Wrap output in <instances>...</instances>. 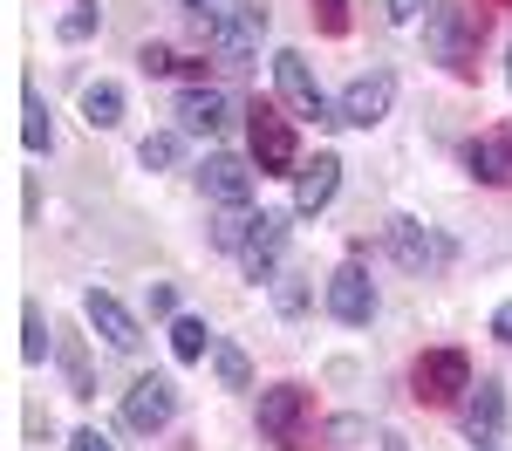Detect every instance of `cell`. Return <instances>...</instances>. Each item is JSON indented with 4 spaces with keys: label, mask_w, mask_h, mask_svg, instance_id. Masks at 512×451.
Returning <instances> with one entry per match:
<instances>
[{
    "label": "cell",
    "mask_w": 512,
    "mask_h": 451,
    "mask_svg": "<svg viewBox=\"0 0 512 451\" xmlns=\"http://www.w3.org/2000/svg\"><path fill=\"white\" fill-rule=\"evenodd\" d=\"M192 21H198V41H205V55H212V62L246 69L274 14H267V0H212L205 14H192Z\"/></svg>",
    "instance_id": "6da1fadb"
},
{
    "label": "cell",
    "mask_w": 512,
    "mask_h": 451,
    "mask_svg": "<svg viewBox=\"0 0 512 451\" xmlns=\"http://www.w3.org/2000/svg\"><path fill=\"white\" fill-rule=\"evenodd\" d=\"M478 35H485V21H478L472 7H458V0H437L431 14H424V41H431V55L451 69V76H478Z\"/></svg>",
    "instance_id": "7a4b0ae2"
},
{
    "label": "cell",
    "mask_w": 512,
    "mask_h": 451,
    "mask_svg": "<svg viewBox=\"0 0 512 451\" xmlns=\"http://www.w3.org/2000/svg\"><path fill=\"white\" fill-rule=\"evenodd\" d=\"M260 438L274 451H315V397L301 383L260 390Z\"/></svg>",
    "instance_id": "3957f363"
},
{
    "label": "cell",
    "mask_w": 512,
    "mask_h": 451,
    "mask_svg": "<svg viewBox=\"0 0 512 451\" xmlns=\"http://www.w3.org/2000/svg\"><path fill=\"white\" fill-rule=\"evenodd\" d=\"M246 137H253V164H260V178H294V171H301L294 117H287L280 103H253V110H246Z\"/></svg>",
    "instance_id": "277c9868"
},
{
    "label": "cell",
    "mask_w": 512,
    "mask_h": 451,
    "mask_svg": "<svg viewBox=\"0 0 512 451\" xmlns=\"http://www.w3.org/2000/svg\"><path fill=\"white\" fill-rule=\"evenodd\" d=\"M274 89H280V103H287L294 117L335 123V103L321 96V82H315V69H308V55H301V48H274Z\"/></svg>",
    "instance_id": "5b68a950"
},
{
    "label": "cell",
    "mask_w": 512,
    "mask_h": 451,
    "mask_svg": "<svg viewBox=\"0 0 512 451\" xmlns=\"http://www.w3.org/2000/svg\"><path fill=\"white\" fill-rule=\"evenodd\" d=\"M410 383H417V404H458L472 390V356L465 349H431V356H417Z\"/></svg>",
    "instance_id": "8992f818"
},
{
    "label": "cell",
    "mask_w": 512,
    "mask_h": 451,
    "mask_svg": "<svg viewBox=\"0 0 512 451\" xmlns=\"http://www.w3.org/2000/svg\"><path fill=\"white\" fill-rule=\"evenodd\" d=\"M396 103V76L390 69H369V76H355L342 96H335V123H349V130H376V123L390 117Z\"/></svg>",
    "instance_id": "52a82bcc"
},
{
    "label": "cell",
    "mask_w": 512,
    "mask_h": 451,
    "mask_svg": "<svg viewBox=\"0 0 512 451\" xmlns=\"http://www.w3.org/2000/svg\"><path fill=\"white\" fill-rule=\"evenodd\" d=\"M178 417V383L171 376H137L130 397H123V424L130 431H164Z\"/></svg>",
    "instance_id": "ba28073f"
},
{
    "label": "cell",
    "mask_w": 512,
    "mask_h": 451,
    "mask_svg": "<svg viewBox=\"0 0 512 451\" xmlns=\"http://www.w3.org/2000/svg\"><path fill=\"white\" fill-rule=\"evenodd\" d=\"M328 315H335V322H349V328L376 322V287H369V274H362L355 260L328 274Z\"/></svg>",
    "instance_id": "9c48e42d"
},
{
    "label": "cell",
    "mask_w": 512,
    "mask_h": 451,
    "mask_svg": "<svg viewBox=\"0 0 512 451\" xmlns=\"http://www.w3.org/2000/svg\"><path fill=\"white\" fill-rule=\"evenodd\" d=\"M465 438L472 445H499L506 438V383L499 376H478L472 397H465Z\"/></svg>",
    "instance_id": "30bf717a"
},
{
    "label": "cell",
    "mask_w": 512,
    "mask_h": 451,
    "mask_svg": "<svg viewBox=\"0 0 512 451\" xmlns=\"http://www.w3.org/2000/svg\"><path fill=\"white\" fill-rule=\"evenodd\" d=\"M390 253H396V267L431 274V267L451 260V240H437L431 226H417V219H390Z\"/></svg>",
    "instance_id": "8fae6325"
},
{
    "label": "cell",
    "mask_w": 512,
    "mask_h": 451,
    "mask_svg": "<svg viewBox=\"0 0 512 451\" xmlns=\"http://www.w3.org/2000/svg\"><path fill=\"white\" fill-rule=\"evenodd\" d=\"M280 253H287V212H260V219H253V240L239 246V267H246V281H274Z\"/></svg>",
    "instance_id": "7c38bea8"
},
{
    "label": "cell",
    "mask_w": 512,
    "mask_h": 451,
    "mask_svg": "<svg viewBox=\"0 0 512 451\" xmlns=\"http://www.w3.org/2000/svg\"><path fill=\"white\" fill-rule=\"evenodd\" d=\"M82 315H89V328H96V335H103L110 349H123V356H130V349L144 342V328H137V315L123 308L117 294H103V287H89V294H82Z\"/></svg>",
    "instance_id": "4fadbf2b"
},
{
    "label": "cell",
    "mask_w": 512,
    "mask_h": 451,
    "mask_svg": "<svg viewBox=\"0 0 512 451\" xmlns=\"http://www.w3.org/2000/svg\"><path fill=\"white\" fill-rule=\"evenodd\" d=\"M335 185H342V158H335V151H315V158H308L301 171H294V212H301V219L328 212Z\"/></svg>",
    "instance_id": "5bb4252c"
},
{
    "label": "cell",
    "mask_w": 512,
    "mask_h": 451,
    "mask_svg": "<svg viewBox=\"0 0 512 451\" xmlns=\"http://www.w3.org/2000/svg\"><path fill=\"white\" fill-rule=\"evenodd\" d=\"M178 117H185V130H198V137H219L226 123H233V96L226 89H178Z\"/></svg>",
    "instance_id": "9a60e30c"
},
{
    "label": "cell",
    "mask_w": 512,
    "mask_h": 451,
    "mask_svg": "<svg viewBox=\"0 0 512 451\" xmlns=\"http://www.w3.org/2000/svg\"><path fill=\"white\" fill-rule=\"evenodd\" d=\"M198 185H205V199H212V205H246V199H253V171H246L239 158H226V151L198 164Z\"/></svg>",
    "instance_id": "2e32d148"
},
{
    "label": "cell",
    "mask_w": 512,
    "mask_h": 451,
    "mask_svg": "<svg viewBox=\"0 0 512 451\" xmlns=\"http://www.w3.org/2000/svg\"><path fill=\"white\" fill-rule=\"evenodd\" d=\"M465 171H472L478 185H512V137L506 130L472 137V144H465Z\"/></svg>",
    "instance_id": "e0dca14e"
},
{
    "label": "cell",
    "mask_w": 512,
    "mask_h": 451,
    "mask_svg": "<svg viewBox=\"0 0 512 451\" xmlns=\"http://www.w3.org/2000/svg\"><path fill=\"white\" fill-rule=\"evenodd\" d=\"M82 123H89V130H117L123 123V89L117 82H89V89H82Z\"/></svg>",
    "instance_id": "ac0fdd59"
},
{
    "label": "cell",
    "mask_w": 512,
    "mask_h": 451,
    "mask_svg": "<svg viewBox=\"0 0 512 451\" xmlns=\"http://www.w3.org/2000/svg\"><path fill=\"white\" fill-rule=\"evenodd\" d=\"M212 342H219V335L198 322V315H171V356H178V363H205Z\"/></svg>",
    "instance_id": "d6986e66"
},
{
    "label": "cell",
    "mask_w": 512,
    "mask_h": 451,
    "mask_svg": "<svg viewBox=\"0 0 512 451\" xmlns=\"http://www.w3.org/2000/svg\"><path fill=\"white\" fill-rule=\"evenodd\" d=\"M253 219H260V212H246V205H219V219H212V246H219V253H239V246L253 240Z\"/></svg>",
    "instance_id": "ffe728a7"
},
{
    "label": "cell",
    "mask_w": 512,
    "mask_h": 451,
    "mask_svg": "<svg viewBox=\"0 0 512 451\" xmlns=\"http://www.w3.org/2000/svg\"><path fill=\"white\" fill-rule=\"evenodd\" d=\"M212 369H219V390H253V363L239 342H212Z\"/></svg>",
    "instance_id": "44dd1931"
},
{
    "label": "cell",
    "mask_w": 512,
    "mask_h": 451,
    "mask_svg": "<svg viewBox=\"0 0 512 451\" xmlns=\"http://www.w3.org/2000/svg\"><path fill=\"white\" fill-rule=\"evenodd\" d=\"M48 349H55V328H48V315H41V301H28V308H21V356L41 363Z\"/></svg>",
    "instance_id": "7402d4cb"
},
{
    "label": "cell",
    "mask_w": 512,
    "mask_h": 451,
    "mask_svg": "<svg viewBox=\"0 0 512 451\" xmlns=\"http://www.w3.org/2000/svg\"><path fill=\"white\" fill-rule=\"evenodd\" d=\"M21 137H28V151H48V144H55V123H48V103H41V89H28V96H21Z\"/></svg>",
    "instance_id": "603a6c76"
},
{
    "label": "cell",
    "mask_w": 512,
    "mask_h": 451,
    "mask_svg": "<svg viewBox=\"0 0 512 451\" xmlns=\"http://www.w3.org/2000/svg\"><path fill=\"white\" fill-rule=\"evenodd\" d=\"M96 28H103V7H96V0H76V7L55 21V35H62V41H89Z\"/></svg>",
    "instance_id": "cb8c5ba5"
},
{
    "label": "cell",
    "mask_w": 512,
    "mask_h": 451,
    "mask_svg": "<svg viewBox=\"0 0 512 451\" xmlns=\"http://www.w3.org/2000/svg\"><path fill=\"white\" fill-rule=\"evenodd\" d=\"M137 164H144V171H171V164H178V137H171V130H151V137L137 144Z\"/></svg>",
    "instance_id": "d4e9b609"
},
{
    "label": "cell",
    "mask_w": 512,
    "mask_h": 451,
    "mask_svg": "<svg viewBox=\"0 0 512 451\" xmlns=\"http://www.w3.org/2000/svg\"><path fill=\"white\" fill-rule=\"evenodd\" d=\"M274 308L280 315H301V308H308V281H301V274H280L274 281Z\"/></svg>",
    "instance_id": "484cf974"
},
{
    "label": "cell",
    "mask_w": 512,
    "mask_h": 451,
    "mask_svg": "<svg viewBox=\"0 0 512 451\" xmlns=\"http://www.w3.org/2000/svg\"><path fill=\"white\" fill-rule=\"evenodd\" d=\"M315 28L321 35H349V0H315Z\"/></svg>",
    "instance_id": "4316f807"
},
{
    "label": "cell",
    "mask_w": 512,
    "mask_h": 451,
    "mask_svg": "<svg viewBox=\"0 0 512 451\" xmlns=\"http://www.w3.org/2000/svg\"><path fill=\"white\" fill-rule=\"evenodd\" d=\"M137 69H144V76H171V69H178V55H171L164 41H144V48H137Z\"/></svg>",
    "instance_id": "83f0119b"
},
{
    "label": "cell",
    "mask_w": 512,
    "mask_h": 451,
    "mask_svg": "<svg viewBox=\"0 0 512 451\" xmlns=\"http://www.w3.org/2000/svg\"><path fill=\"white\" fill-rule=\"evenodd\" d=\"M321 438H328V445H362V438H369V424H362V417H328V431H321Z\"/></svg>",
    "instance_id": "f1b7e54d"
},
{
    "label": "cell",
    "mask_w": 512,
    "mask_h": 451,
    "mask_svg": "<svg viewBox=\"0 0 512 451\" xmlns=\"http://www.w3.org/2000/svg\"><path fill=\"white\" fill-rule=\"evenodd\" d=\"M62 363H69V390H76V397H89V356L69 342V349H62Z\"/></svg>",
    "instance_id": "f546056e"
},
{
    "label": "cell",
    "mask_w": 512,
    "mask_h": 451,
    "mask_svg": "<svg viewBox=\"0 0 512 451\" xmlns=\"http://www.w3.org/2000/svg\"><path fill=\"white\" fill-rule=\"evenodd\" d=\"M437 0H390V21L396 28H410V21H417V14H431Z\"/></svg>",
    "instance_id": "4dcf8cb0"
},
{
    "label": "cell",
    "mask_w": 512,
    "mask_h": 451,
    "mask_svg": "<svg viewBox=\"0 0 512 451\" xmlns=\"http://www.w3.org/2000/svg\"><path fill=\"white\" fill-rule=\"evenodd\" d=\"M151 315H178V287L171 281H151Z\"/></svg>",
    "instance_id": "1f68e13d"
},
{
    "label": "cell",
    "mask_w": 512,
    "mask_h": 451,
    "mask_svg": "<svg viewBox=\"0 0 512 451\" xmlns=\"http://www.w3.org/2000/svg\"><path fill=\"white\" fill-rule=\"evenodd\" d=\"M69 451H117V445H110V438L89 424V431H76V438H69Z\"/></svg>",
    "instance_id": "d6a6232c"
},
{
    "label": "cell",
    "mask_w": 512,
    "mask_h": 451,
    "mask_svg": "<svg viewBox=\"0 0 512 451\" xmlns=\"http://www.w3.org/2000/svg\"><path fill=\"white\" fill-rule=\"evenodd\" d=\"M492 335L512 349V301H499V308H492Z\"/></svg>",
    "instance_id": "836d02e7"
},
{
    "label": "cell",
    "mask_w": 512,
    "mask_h": 451,
    "mask_svg": "<svg viewBox=\"0 0 512 451\" xmlns=\"http://www.w3.org/2000/svg\"><path fill=\"white\" fill-rule=\"evenodd\" d=\"M178 7H192V14H205V7H212V0H178Z\"/></svg>",
    "instance_id": "e575fe53"
},
{
    "label": "cell",
    "mask_w": 512,
    "mask_h": 451,
    "mask_svg": "<svg viewBox=\"0 0 512 451\" xmlns=\"http://www.w3.org/2000/svg\"><path fill=\"white\" fill-rule=\"evenodd\" d=\"M383 451H410V445H403V438H383Z\"/></svg>",
    "instance_id": "d590c367"
},
{
    "label": "cell",
    "mask_w": 512,
    "mask_h": 451,
    "mask_svg": "<svg viewBox=\"0 0 512 451\" xmlns=\"http://www.w3.org/2000/svg\"><path fill=\"white\" fill-rule=\"evenodd\" d=\"M506 82H512V55H506Z\"/></svg>",
    "instance_id": "8d00e7d4"
},
{
    "label": "cell",
    "mask_w": 512,
    "mask_h": 451,
    "mask_svg": "<svg viewBox=\"0 0 512 451\" xmlns=\"http://www.w3.org/2000/svg\"><path fill=\"white\" fill-rule=\"evenodd\" d=\"M499 7H512V0H499Z\"/></svg>",
    "instance_id": "74e56055"
},
{
    "label": "cell",
    "mask_w": 512,
    "mask_h": 451,
    "mask_svg": "<svg viewBox=\"0 0 512 451\" xmlns=\"http://www.w3.org/2000/svg\"><path fill=\"white\" fill-rule=\"evenodd\" d=\"M506 137H512V130H506Z\"/></svg>",
    "instance_id": "f35d334b"
}]
</instances>
